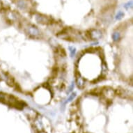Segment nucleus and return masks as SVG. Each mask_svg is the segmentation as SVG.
Here are the masks:
<instances>
[{
	"instance_id": "1",
	"label": "nucleus",
	"mask_w": 133,
	"mask_h": 133,
	"mask_svg": "<svg viewBox=\"0 0 133 133\" xmlns=\"http://www.w3.org/2000/svg\"><path fill=\"white\" fill-rule=\"evenodd\" d=\"M25 31L27 34L33 37H37L40 34V31H38V29L32 26H29L28 27L25 28Z\"/></svg>"
},
{
	"instance_id": "2",
	"label": "nucleus",
	"mask_w": 133,
	"mask_h": 133,
	"mask_svg": "<svg viewBox=\"0 0 133 133\" xmlns=\"http://www.w3.org/2000/svg\"><path fill=\"white\" fill-rule=\"evenodd\" d=\"M89 34H90L91 39H93V40L98 39L102 36V33L98 30H93L91 32H89Z\"/></svg>"
},
{
	"instance_id": "3",
	"label": "nucleus",
	"mask_w": 133,
	"mask_h": 133,
	"mask_svg": "<svg viewBox=\"0 0 133 133\" xmlns=\"http://www.w3.org/2000/svg\"><path fill=\"white\" fill-rule=\"evenodd\" d=\"M76 83H77V86L80 89H82L83 87L84 86V83L85 82L84 81V79L82 78V77H77V80H76Z\"/></svg>"
},
{
	"instance_id": "4",
	"label": "nucleus",
	"mask_w": 133,
	"mask_h": 133,
	"mask_svg": "<svg viewBox=\"0 0 133 133\" xmlns=\"http://www.w3.org/2000/svg\"><path fill=\"white\" fill-rule=\"evenodd\" d=\"M36 20L39 23H47L48 22V20L45 17H41V16L36 17Z\"/></svg>"
},
{
	"instance_id": "5",
	"label": "nucleus",
	"mask_w": 133,
	"mask_h": 133,
	"mask_svg": "<svg viewBox=\"0 0 133 133\" xmlns=\"http://www.w3.org/2000/svg\"><path fill=\"white\" fill-rule=\"evenodd\" d=\"M120 37H121L120 34L118 33V32H114L113 34V35H112V38H113V40L114 41H118L119 39H120Z\"/></svg>"
},
{
	"instance_id": "6",
	"label": "nucleus",
	"mask_w": 133,
	"mask_h": 133,
	"mask_svg": "<svg viewBox=\"0 0 133 133\" xmlns=\"http://www.w3.org/2000/svg\"><path fill=\"white\" fill-rule=\"evenodd\" d=\"M123 16H124V13L121 11H119V13H117V15H116V20H121Z\"/></svg>"
},
{
	"instance_id": "7",
	"label": "nucleus",
	"mask_w": 133,
	"mask_h": 133,
	"mask_svg": "<svg viewBox=\"0 0 133 133\" xmlns=\"http://www.w3.org/2000/svg\"><path fill=\"white\" fill-rule=\"evenodd\" d=\"M69 49H70V56H74V55L75 54V52H76V49H75V48H73V47H70V48H69Z\"/></svg>"
},
{
	"instance_id": "8",
	"label": "nucleus",
	"mask_w": 133,
	"mask_h": 133,
	"mask_svg": "<svg viewBox=\"0 0 133 133\" xmlns=\"http://www.w3.org/2000/svg\"><path fill=\"white\" fill-rule=\"evenodd\" d=\"M75 96H76V94H75V93H73V94H72V95L70 96V97H69V98L68 99V100H67V102H69V101H70L71 100H73V99H74V98L75 97Z\"/></svg>"
},
{
	"instance_id": "9",
	"label": "nucleus",
	"mask_w": 133,
	"mask_h": 133,
	"mask_svg": "<svg viewBox=\"0 0 133 133\" xmlns=\"http://www.w3.org/2000/svg\"><path fill=\"white\" fill-rule=\"evenodd\" d=\"M131 6H132V2L131 1L127 3V4H126V5H125V8H126V9H128V8H130Z\"/></svg>"
},
{
	"instance_id": "10",
	"label": "nucleus",
	"mask_w": 133,
	"mask_h": 133,
	"mask_svg": "<svg viewBox=\"0 0 133 133\" xmlns=\"http://www.w3.org/2000/svg\"><path fill=\"white\" fill-rule=\"evenodd\" d=\"M74 85H75V84H74V83H73H73L71 84V86H70V89H69V92L73 90V89L74 88Z\"/></svg>"
}]
</instances>
